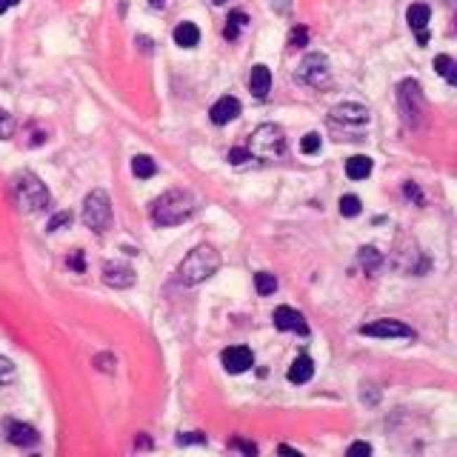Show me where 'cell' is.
<instances>
[{
    "label": "cell",
    "mask_w": 457,
    "mask_h": 457,
    "mask_svg": "<svg viewBox=\"0 0 457 457\" xmlns=\"http://www.w3.org/2000/svg\"><path fill=\"white\" fill-rule=\"evenodd\" d=\"M272 320H274V326H277L280 331H298V335H309V323H306V317H303L298 309L280 306V309H274Z\"/></svg>",
    "instance_id": "obj_11"
},
{
    "label": "cell",
    "mask_w": 457,
    "mask_h": 457,
    "mask_svg": "<svg viewBox=\"0 0 457 457\" xmlns=\"http://www.w3.org/2000/svg\"><path fill=\"white\" fill-rule=\"evenodd\" d=\"M400 109H403L409 123L423 114V95H420V83L418 80H403L400 83Z\"/></svg>",
    "instance_id": "obj_9"
},
{
    "label": "cell",
    "mask_w": 457,
    "mask_h": 457,
    "mask_svg": "<svg viewBox=\"0 0 457 457\" xmlns=\"http://www.w3.org/2000/svg\"><path fill=\"white\" fill-rule=\"evenodd\" d=\"M220 269V255L215 246H194L192 252L183 258L178 266V280L183 286H197L203 280H209Z\"/></svg>",
    "instance_id": "obj_3"
},
{
    "label": "cell",
    "mask_w": 457,
    "mask_h": 457,
    "mask_svg": "<svg viewBox=\"0 0 457 457\" xmlns=\"http://www.w3.org/2000/svg\"><path fill=\"white\" fill-rule=\"evenodd\" d=\"M246 149L255 160H266V163L280 160L286 154V135L280 126H274V123H263V126H258L252 132Z\"/></svg>",
    "instance_id": "obj_4"
},
{
    "label": "cell",
    "mask_w": 457,
    "mask_h": 457,
    "mask_svg": "<svg viewBox=\"0 0 457 457\" xmlns=\"http://www.w3.org/2000/svg\"><path fill=\"white\" fill-rule=\"evenodd\" d=\"M220 360H223V369L229 371V375H243L246 369L255 366V355H252V349H246V346H229V349H223Z\"/></svg>",
    "instance_id": "obj_10"
},
{
    "label": "cell",
    "mask_w": 457,
    "mask_h": 457,
    "mask_svg": "<svg viewBox=\"0 0 457 457\" xmlns=\"http://www.w3.org/2000/svg\"><path fill=\"white\" fill-rule=\"evenodd\" d=\"M371 169H375V163H371L369 154H352L346 160V175H349V180H366L371 175Z\"/></svg>",
    "instance_id": "obj_19"
},
{
    "label": "cell",
    "mask_w": 457,
    "mask_h": 457,
    "mask_svg": "<svg viewBox=\"0 0 457 457\" xmlns=\"http://www.w3.org/2000/svg\"><path fill=\"white\" fill-rule=\"evenodd\" d=\"M197 212V200L192 192L186 189H172L154 200L152 206V220L157 226H178L183 220H189Z\"/></svg>",
    "instance_id": "obj_1"
},
{
    "label": "cell",
    "mask_w": 457,
    "mask_h": 457,
    "mask_svg": "<svg viewBox=\"0 0 457 457\" xmlns=\"http://www.w3.org/2000/svg\"><path fill=\"white\" fill-rule=\"evenodd\" d=\"M163 4H166V0H149V6H152V9H163Z\"/></svg>",
    "instance_id": "obj_39"
},
{
    "label": "cell",
    "mask_w": 457,
    "mask_h": 457,
    "mask_svg": "<svg viewBox=\"0 0 457 457\" xmlns=\"http://www.w3.org/2000/svg\"><path fill=\"white\" fill-rule=\"evenodd\" d=\"M338 206H340V215L343 218H357L360 215V197L357 194H343Z\"/></svg>",
    "instance_id": "obj_24"
},
{
    "label": "cell",
    "mask_w": 457,
    "mask_h": 457,
    "mask_svg": "<svg viewBox=\"0 0 457 457\" xmlns=\"http://www.w3.org/2000/svg\"><path fill=\"white\" fill-rule=\"evenodd\" d=\"M229 446H232V449H240V451H246V454H258V446H255V443H249V440H240V437H234Z\"/></svg>",
    "instance_id": "obj_32"
},
{
    "label": "cell",
    "mask_w": 457,
    "mask_h": 457,
    "mask_svg": "<svg viewBox=\"0 0 457 457\" xmlns=\"http://www.w3.org/2000/svg\"><path fill=\"white\" fill-rule=\"evenodd\" d=\"M203 446L206 443V435L203 432H180L178 435V446Z\"/></svg>",
    "instance_id": "obj_28"
},
{
    "label": "cell",
    "mask_w": 457,
    "mask_h": 457,
    "mask_svg": "<svg viewBox=\"0 0 457 457\" xmlns=\"http://www.w3.org/2000/svg\"><path fill=\"white\" fill-rule=\"evenodd\" d=\"M429 18H432V9L426 4H411L406 9V23L411 32H418V44L426 46L429 44V34H426V26H429Z\"/></svg>",
    "instance_id": "obj_12"
},
{
    "label": "cell",
    "mask_w": 457,
    "mask_h": 457,
    "mask_svg": "<svg viewBox=\"0 0 457 457\" xmlns=\"http://www.w3.org/2000/svg\"><path fill=\"white\" fill-rule=\"evenodd\" d=\"M135 446H140V449H149V446H152V443H149V440H146V437H138V440H135Z\"/></svg>",
    "instance_id": "obj_38"
},
{
    "label": "cell",
    "mask_w": 457,
    "mask_h": 457,
    "mask_svg": "<svg viewBox=\"0 0 457 457\" xmlns=\"http://www.w3.org/2000/svg\"><path fill=\"white\" fill-rule=\"evenodd\" d=\"M15 380V366L9 357H0V386L4 383H12Z\"/></svg>",
    "instance_id": "obj_29"
},
{
    "label": "cell",
    "mask_w": 457,
    "mask_h": 457,
    "mask_svg": "<svg viewBox=\"0 0 457 457\" xmlns=\"http://www.w3.org/2000/svg\"><path fill=\"white\" fill-rule=\"evenodd\" d=\"M12 197L18 203V209L26 212V215L44 212L46 206L52 203V194H49L46 183L40 180L34 172H26V169L12 178Z\"/></svg>",
    "instance_id": "obj_2"
},
{
    "label": "cell",
    "mask_w": 457,
    "mask_h": 457,
    "mask_svg": "<svg viewBox=\"0 0 457 457\" xmlns=\"http://www.w3.org/2000/svg\"><path fill=\"white\" fill-rule=\"evenodd\" d=\"M312 375H314V360L309 355H300V357H295L292 366H289L286 378H289V383H309Z\"/></svg>",
    "instance_id": "obj_17"
},
{
    "label": "cell",
    "mask_w": 457,
    "mask_h": 457,
    "mask_svg": "<svg viewBox=\"0 0 457 457\" xmlns=\"http://www.w3.org/2000/svg\"><path fill=\"white\" fill-rule=\"evenodd\" d=\"M277 451H280V454H295V457H300V451H295L292 446H280Z\"/></svg>",
    "instance_id": "obj_37"
},
{
    "label": "cell",
    "mask_w": 457,
    "mask_h": 457,
    "mask_svg": "<svg viewBox=\"0 0 457 457\" xmlns=\"http://www.w3.org/2000/svg\"><path fill=\"white\" fill-rule=\"evenodd\" d=\"M12 135H15V117L6 109H0V140H9Z\"/></svg>",
    "instance_id": "obj_26"
},
{
    "label": "cell",
    "mask_w": 457,
    "mask_h": 457,
    "mask_svg": "<svg viewBox=\"0 0 457 457\" xmlns=\"http://www.w3.org/2000/svg\"><path fill=\"white\" fill-rule=\"evenodd\" d=\"M240 100L237 98H232V95H223L215 106H212V123H215V126H226V123H232L237 114H240Z\"/></svg>",
    "instance_id": "obj_14"
},
{
    "label": "cell",
    "mask_w": 457,
    "mask_h": 457,
    "mask_svg": "<svg viewBox=\"0 0 457 457\" xmlns=\"http://www.w3.org/2000/svg\"><path fill=\"white\" fill-rule=\"evenodd\" d=\"M135 280H138V274L126 263H112L109 260L103 266V283L112 286V289H129V286H135Z\"/></svg>",
    "instance_id": "obj_13"
},
{
    "label": "cell",
    "mask_w": 457,
    "mask_h": 457,
    "mask_svg": "<svg viewBox=\"0 0 457 457\" xmlns=\"http://www.w3.org/2000/svg\"><path fill=\"white\" fill-rule=\"evenodd\" d=\"M435 69H437V74L440 77H446V83H457V66H454V60L449 58V55H437L435 58Z\"/></svg>",
    "instance_id": "obj_22"
},
{
    "label": "cell",
    "mask_w": 457,
    "mask_h": 457,
    "mask_svg": "<svg viewBox=\"0 0 457 457\" xmlns=\"http://www.w3.org/2000/svg\"><path fill=\"white\" fill-rule=\"evenodd\" d=\"M172 37H175V44H178L180 49H194V46L200 44V29H197L192 20H183V23L175 26Z\"/></svg>",
    "instance_id": "obj_18"
},
{
    "label": "cell",
    "mask_w": 457,
    "mask_h": 457,
    "mask_svg": "<svg viewBox=\"0 0 457 457\" xmlns=\"http://www.w3.org/2000/svg\"><path fill=\"white\" fill-rule=\"evenodd\" d=\"M269 89H272V72H269V66H263V63L252 66V72H249V92H252L258 100H263L269 95Z\"/></svg>",
    "instance_id": "obj_16"
},
{
    "label": "cell",
    "mask_w": 457,
    "mask_h": 457,
    "mask_svg": "<svg viewBox=\"0 0 457 457\" xmlns=\"http://www.w3.org/2000/svg\"><path fill=\"white\" fill-rule=\"evenodd\" d=\"M132 175L140 178V180H149V178L157 175V163L149 154H135L132 157Z\"/></svg>",
    "instance_id": "obj_20"
},
{
    "label": "cell",
    "mask_w": 457,
    "mask_h": 457,
    "mask_svg": "<svg viewBox=\"0 0 457 457\" xmlns=\"http://www.w3.org/2000/svg\"><path fill=\"white\" fill-rule=\"evenodd\" d=\"M20 4V0H0V15H4V12H9L12 6H18Z\"/></svg>",
    "instance_id": "obj_36"
},
{
    "label": "cell",
    "mask_w": 457,
    "mask_h": 457,
    "mask_svg": "<svg viewBox=\"0 0 457 457\" xmlns=\"http://www.w3.org/2000/svg\"><path fill=\"white\" fill-rule=\"evenodd\" d=\"M349 454H371V446L369 443H352L349 446Z\"/></svg>",
    "instance_id": "obj_34"
},
{
    "label": "cell",
    "mask_w": 457,
    "mask_h": 457,
    "mask_svg": "<svg viewBox=\"0 0 457 457\" xmlns=\"http://www.w3.org/2000/svg\"><path fill=\"white\" fill-rule=\"evenodd\" d=\"M229 23H234L237 29H243V26L249 23V18H246V12H240V9H234V12H229Z\"/></svg>",
    "instance_id": "obj_33"
},
{
    "label": "cell",
    "mask_w": 457,
    "mask_h": 457,
    "mask_svg": "<svg viewBox=\"0 0 457 457\" xmlns=\"http://www.w3.org/2000/svg\"><path fill=\"white\" fill-rule=\"evenodd\" d=\"M360 335H369V338H414V329L406 326L403 320H392V317H383V320H375V323H366L360 326Z\"/></svg>",
    "instance_id": "obj_8"
},
{
    "label": "cell",
    "mask_w": 457,
    "mask_h": 457,
    "mask_svg": "<svg viewBox=\"0 0 457 457\" xmlns=\"http://www.w3.org/2000/svg\"><path fill=\"white\" fill-rule=\"evenodd\" d=\"M255 289H258V295L266 298V295H274V289H277V277L272 272H258L255 274Z\"/></svg>",
    "instance_id": "obj_23"
},
{
    "label": "cell",
    "mask_w": 457,
    "mask_h": 457,
    "mask_svg": "<svg viewBox=\"0 0 457 457\" xmlns=\"http://www.w3.org/2000/svg\"><path fill=\"white\" fill-rule=\"evenodd\" d=\"M371 120V112L360 103H338L335 109L329 112V123L335 129H343V132H360L363 126H369Z\"/></svg>",
    "instance_id": "obj_6"
},
{
    "label": "cell",
    "mask_w": 457,
    "mask_h": 457,
    "mask_svg": "<svg viewBox=\"0 0 457 457\" xmlns=\"http://www.w3.org/2000/svg\"><path fill=\"white\" fill-rule=\"evenodd\" d=\"M69 263H72V269H77V272H83V252H80V249H77V252L72 255V260H69Z\"/></svg>",
    "instance_id": "obj_35"
},
{
    "label": "cell",
    "mask_w": 457,
    "mask_h": 457,
    "mask_svg": "<svg viewBox=\"0 0 457 457\" xmlns=\"http://www.w3.org/2000/svg\"><path fill=\"white\" fill-rule=\"evenodd\" d=\"M83 226L103 234L112 226V200L103 189H92L83 197Z\"/></svg>",
    "instance_id": "obj_5"
},
{
    "label": "cell",
    "mask_w": 457,
    "mask_h": 457,
    "mask_svg": "<svg viewBox=\"0 0 457 457\" xmlns=\"http://www.w3.org/2000/svg\"><path fill=\"white\" fill-rule=\"evenodd\" d=\"M72 223V212H58L52 220H49V232H58V229H63V226H69Z\"/></svg>",
    "instance_id": "obj_30"
},
{
    "label": "cell",
    "mask_w": 457,
    "mask_h": 457,
    "mask_svg": "<svg viewBox=\"0 0 457 457\" xmlns=\"http://www.w3.org/2000/svg\"><path fill=\"white\" fill-rule=\"evenodd\" d=\"M306 44H309V32H306V26H295L292 34H289V46H292V49H303Z\"/></svg>",
    "instance_id": "obj_27"
},
{
    "label": "cell",
    "mask_w": 457,
    "mask_h": 457,
    "mask_svg": "<svg viewBox=\"0 0 457 457\" xmlns=\"http://www.w3.org/2000/svg\"><path fill=\"white\" fill-rule=\"evenodd\" d=\"M320 146H323V138H320L317 132H309V135H303V140H300V152H303V154H317Z\"/></svg>",
    "instance_id": "obj_25"
},
{
    "label": "cell",
    "mask_w": 457,
    "mask_h": 457,
    "mask_svg": "<svg viewBox=\"0 0 457 457\" xmlns=\"http://www.w3.org/2000/svg\"><path fill=\"white\" fill-rule=\"evenodd\" d=\"M212 4H215V6H223V4H229V0H212Z\"/></svg>",
    "instance_id": "obj_40"
},
{
    "label": "cell",
    "mask_w": 457,
    "mask_h": 457,
    "mask_svg": "<svg viewBox=\"0 0 457 457\" xmlns=\"http://www.w3.org/2000/svg\"><path fill=\"white\" fill-rule=\"evenodd\" d=\"M357 258H360V263H363V269H366L369 274H371V272H378V269H380V263H383V255L378 252L375 246H363Z\"/></svg>",
    "instance_id": "obj_21"
},
{
    "label": "cell",
    "mask_w": 457,
    "mask_h": 457,
    "mask_svg": "<svg viewBox=\"0 0 457 457\" xmlns=\"http://www.w3.org/2000/svg\"><path fill=\"white\" fill-rule=\"evenodd\" d=\"M298 80H300V83H306V86H314V89L326 86V83L331 80V69H329L326 55H320V52L306 55V58H303V63L298 66Z\"/></svg>",
    "instance_id": "obj_7"
},
{
    "label": "cell",
    "mask_w": 457,
    "mask_h": 457,
    "mask_svg": "<svg viewBox=\"0 0 457 457\" xmlns=\"http://www.w3.org/2000/svg\"><path fill=\"white\" fill-rule=\"evenodd\" d=\"M6 437L12 446H34L40 440L37 429L29 426V423H20V420H9L6 423Z\"/></svg>",
    "instance_id": "obj_15"
},
{
    "label": "cell",
    "mask_w": 457,
    "mask_h": 457,
    "mask_svg": "<svg viewBox=\"0 0 457 457\" xmlns=\"http://www.w3.org/2000/svg\"><path fill=\"white\" fill-rule=\"evenodd\" d=\"M229 163H234V166H240V163H246V160H252V154H249V149H229V157H226Z\"/></svg>",
    "instance_id": "obj_31"
}]
</instances>
